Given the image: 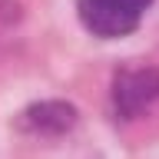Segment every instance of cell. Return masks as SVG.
<instances>
[{"mask_svg":"<svg viewBox=\"0 0 159 159\" xmlns=\"http://www.w3.org/2000/svg\"><path fill=\"white\" fill-rule=\"evenodd\" d=\"M113 96H116V109L123 116H136L159 96V70H129V73H119L116 86H113Z\"/></svg>","mask_w":159,"mask_h":159,"instance_id":"7a4b0ae2","label":"cell"},{"mask_svg":"<svg viewBox=\"0 0 159 159\" xmlns=\"http://www.w3.org/2000/svg\"><path fill=\"white\" fill-rule=\"evenodd\" d=\"M73 123H76V109L70 103H57V99L53 103H33L20 116L23 129H33V133H43V136H60V133L73 129Z\"/></svg>","mask_w":159,"mask_h":159,"instance_id":"3957f363","label":"cell"},{"mask_svg":"<svg viewBox=\"0 0 159 159\" xmlns=\"http://www.w3.org/2000/svg\"><path fill=\"white\" fill-rule=\"evenodd\" d=\"M152 0H80V20L93 37L116 40L139 27Z\"/></svg>","mask_w":159,"mask_h":159,"instance_id":"6da1fadb","label":"cell"}]
</instances>
